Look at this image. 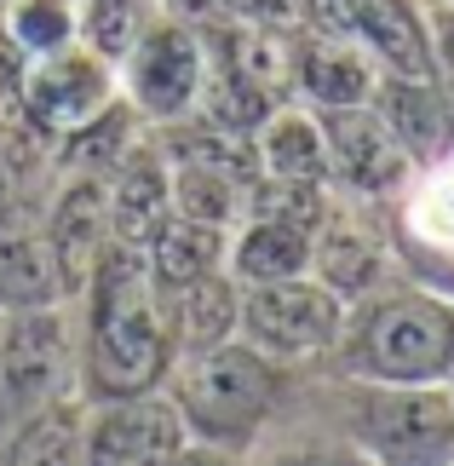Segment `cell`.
Listing matches in <instances>:
<instances>
[{
  "label": "cell",
  "instance_id": "obj_30",
  "mask_svg": "<svg viewBox=\"0 0 454 466\" xmlns=\"http://www.w3.org/2000/svg\"><path fill=\"white\" fill-rule=\"evenodd\" d=\"M6 208H12V161L0 156V213H6Z\"/></svg>",
  "mask_w": 454,
  "mask_h": 466
},
{
  "label": "cell",
  "instance_id": "obj_6",
  "mask_svg": "<svg viewBox=\"0 0 454 466\" xmlns=\"http://www.w3.org/2000/svg\"><path fill=\"white\" fill-rule=\"evenodd\" d=\"M24 104L35 116V127L52 133V138H69L81 133L86 121H98L104 110L116 104V86H110V69L93 52H46L41 64L24 76Z\"/></svg>",
  "mask_w": 454,
  "mask_h": 466
},
{
  "label": "cell",
  "instance_id": "obj_14",
  "mask_svg": "<svg viewBox=\"0 0 454 466\" xmlns=\"http://www.w3.org/2000/svg\"><path fill=\"white\" fill-rule=\"evenodd\" d=\"M58 294H64V277H58V259H52V242L35 225L0 213V306L35 311V306H52Z\"/></svg>",
  "mask_w": 454,
  "mask_h": 466
},
{
  "label": "cell",
  "instance_id": "obj_8",
  "mask_svg": "<svg viewBox=\"0 0 454 466\" xmlns=\"http://www.w3.org/2000/svg\"><path fill=\"white\" fill-rule=\"evenodd\" d=\"M322 138H328V161L357 190H391L409 173V145L391 133L386 116L362 110V104L322 116Z\"/></svg>",
  "mask_w": 454,
  "mask_h": 466
},
{
  "label": "cell",
  "instance_id": "obj_17",
  "mask_svg": "<svg viewBox=\"0 0 454 466\" xmlns=\"http://www.w3.org/2000/svg\"><path fill=\"white\" fill-rule=\"evenodd\" d=\"M311 265V225L294 219H253L236 242V277L242 282H288Z\"/></svg>",
  "mask_w": 454,
  "mask_h": 466
},
{
  "label": "cell",
  "instance_id": "obj_15",
  "mask_svg": "<svg viewBox=\"0 0 454 466\" xmlns=\"http://www.w3.org/2000/svg\"><path fill=\"white\" fill-rule=\"evenodd\" d=\"M144 259H150V277L161 282V294H167V289H185V282L219 271V259H225V230L173 213V219L156 230V242L144 248Z\"/></svg>",
  "mask_w": 454,
  "mask_h": 466
},
{
  "label": "cell",
  "instance_id": "obj_7",
  "mask_svg": "<svg viewBox=\"0 0 454 466\" xmlns=\"http://www.w3.org/2000/svg\"><path fill=\"white\" fill-rule=\"evenodd\" d=\"M185 455V415L161 398H121L86 426V466H173Z\"/></svg>",
  "mask_w": 454,
  "mask_h": 466
},
{
  "label": "cell",
  "instance_id": "obj_19",
  "mask_svg": "<svg viewBox=\"0 0 454 466\" xmlns=\"http://www.w3.org/2000/svg\"><path fill=\"white\" fill-rule=\"evenodd\" d=\"M294 76H299V86L322 104V110L368 104V93H374V69H368V58H357V52H351V46H339L334 35L299 52Z\"/></svg>",
  "mask_w": 454,
  "mask_h": 466
},
{
  "label": "cell",
  "instance_id": "obj_11",
  "mask_svg": "<svg viewBox=\"0 0 454 466\" xmlns=\"http://www.w3.org/2000/svg\"><path fill=\"white\" fill-rule=\"evenodd\" d=\"M52 259H58V277H64V294H76L93 282L104 248H110V185L104 178H76V185L64 190L58 213H52Z\"/></svg>",
  "mask_w": 454,
  "mask_h": 466
},
{
  "label": "cell",
  "instance_id": "obj_23",
  "mask_svg": "<svg viewBox=\"0 0 454 466\" xmlns=\"http://www.w3.org/2000/svg\"><path fill=\"white\" fill-rule=\"evenodd\" d=\"M64 161H69V167H86V173H104V167H121V161H126V110H116V104H110V110H104L98 121H86V127L81 133H69L64 138Z\"/></svg>",
  "mask_w": 454,
  "mask_h": 466
},
{
  "label": "cell",
  "instance_id": "obj_4",
  "mask_svg": "<svg viewBox=\"0 0 454 466\" xmlns=\"http://www.w3.org/2000/svg\"><path fill=\"white\" fill-rule=\"evenodd\" d=\"M351 438L374 466H454V398L431 386H362Z\"/></svg>",
  "mask_w": 454,
  "mask_h": 466
},
{
  "label": "cell",
  "instance_id": "obj_5",
  "mask_svg": "<svg viewBox=\"0 0 454 466\" xmlns=\"http://www.w3.org/2000/svg\"><path fill=\"white\" fill-rule=\"evenodd\" d=\"M242 329L259 357H317L345 334V311L339 294L322 282H253V294L242 299Z\"/></svg>",
  "mask_w": 454,
  "mask_h": 466
},
{
  "label": "cell",
  "instance_id": "obj_26",
  "mask_svg": "<svg viewBox=\"0 0 454 466\" xmlns=\"http://www.w3.org/2000/svg\"><path fill=\"white\" fill-rule=\"evenodd\" d=\"M225 6L242 24H259V29H294L305 17V0H225Z\"/></svg>",
  "mask_w": 454,
  "mask_h": 466
},
{
  "label": "cell",
  "instance_id": "obj_1",
  "mask_svg": "<svg viewBox=\"0 0 454 466\" xmlns=\"http://www.w3.org/2000/svg\"><path fill=\"white\" fill-rule=\"evenodd\" d=\"M93 329H86V398L121 403L144 398L173 357V322L161 306V282L150 277L144 248L110 242L93 282Z\"/></svg>",
  "mask_w": 454,
  "mask_h": 466
},
{
  "label": "cell",
  "instance_id": "obj_18",
  "mask_svg": "<svg viewBox=\"0 0 454 466\" xmlns=\"http://www.w3.org/2000/svg\"><path fill=\"white\" fill-rule=\"evenodd\" d=\"M6 466H86L81 409L64 403V398H46L41 409H29V420H24V432H17Z\"/></svg>",
  "mask_w": 454,
  "mask_h": 466
},
{
  "label": "cell",
  "instance_id": "obj_31",
  "mask_svg": "<svg viewBox=\"0 0 454 466\" xmlns=\"http://www.w3.org/2000/svg\"><path fill=\"white\" fill-rule=\"evenodd\" d=\"M178 6H185V12H213L219 0H178Z\"/></svg>",
  "mask_w": 454,
  "mask_h": 466
},
{
  "label": "cell",
  "instance_id": "obj_9",
  "mask_svg": "<svg viewBox=\"0 0 454 466\" xmlns=\"http://www.w3.org/2000/svg\"><path fill=\"white\" fill-rule=\"evenodd\" d=\"M69 369V339L64 322L46 306H35L12 322L6 346H0V386L17 409H41L46 398H58V380Z\"/></svg>",
  "mask_w": 454,
  "mask_h": 466
},
{
  "label": "cell",
  "instance_id": "obj_25",
  "mask_svg": "<svg viewBox=\"0 0 454 466\" xmlns=\"http://www.w3.org/2000/svg\"><path fill=\"white\" fill-rule=\"evenodd\" d=\"M144 35V0H93V46L104 58H126Z\"/></svg>",
  "mask_w": 454,
  "mask_h": 466
},
{
  "label": "cell",
  "instance_id": "obj_20",
  "mask_svg": "<svg viewBox=\"0 0 454 466\" xmlns=\"http://www.w3.org/2000/svg\"><path fill=\"white\" fill-rule=\"evenodd\" d=\"M219 46H225L230 76H242L253 93H265V98H277L288 86V76H294V58H288V46H282V29L242 24V29H230Z\"/></svg>",
  "mask_w": 454,
  "mask_h": 466
},
{
  "label": "cell",
  "instance_id": "obj_28",
  "mask_svg": "<svg viewBox=\"0 0 454 466\" xmlns=\"http://www.w3.org/2000/svg\"><path fill=\"white\" fill-rule=\"evenodd\" d=\"M277 466H374L362 450H294V455H282Z\"/></svg>",
  "mask_w": 454,
  "mask_h": 466
},
{
  "label": "cell",
  "instance_id": "obj_13",
  "mask_svg": "<svg viewBox=\"0 0 454 466\" xmlns=\"http://www.w3.org/2000/svg\"><path fill=\"white\" fill-rule=\"evenodd\" d=\"M351 41H362L374 58L397 69V81H426L431 86V46L409 0H351Z\"/></svg>",
  "mask_w": 454,
  "mask_h": 466
},
{
  "label": "cell",
  "instance_id": "obj_12",
  "mask_svg": "<svg viewBox=\"0 0 454 466\" xmlns=\"http://www.w3.org/2000/svg\"><path fill=\"white\" fill-rule=\"evenodd\" d=\"M173 219V178L156 156H133L116 167L110 185V242L150 248L156 230Z\"/></svg>",
  "mask_w": 454,
  "mask_h": 466
},
{
  "label": "cell",
  "instance_id": "obj_32",
  "mask_svg": "<svg viewBox=\"0 0 454 466\" xmlns=\"http://www.w3.org/2000/svg\"><path fill=\"white\" fill-rule=\"evenodd\" d=\"M449 58H454V24H449Z\"/></svg>",
  "mask_w": 454,
  "mask_h": 466
},
{
  "label": "cell",
  "instance_id": "obj_29",
  "mask_svg": "<svg viewBox=\"0 0 454 466\" xmlns=\"http://www.w3.org/2000/svg\"><path fill=\"white\" fill-rule=\"evenodd\" d=\"M173 466H230V461H225L219 450H185V455H178Z\"/></svg>",
  "mask_w": 454,
  "mask_h": 466
},
{
  "label": "cell",
  "instance_id": "obj_21",
  "mask_svg": "<svg viewBox=\"0 0 454 466\" xmlns=\"http://www.w3.org/2000/svg\"><path fill=\"white\" fill-rule=\"evenodd\" d=\"M265 173L270 178H322L328 173V138L305 116H277L265 127Z\"/></svg>",
  "mask_w": 454,
  "mask_h": 466
},
{
  "label": "cell",
  "instance_id": "obj_3",
  "mask_svg": "<svg viewBox=\"0 0 454 466\" xmlns=\"http://www.w3.org/2000/svg\"><path fill=\"white\" fill-rule=\"evenodd\" d=\"M345 363L386 386H431L454 374V311L426 294H391L351 322Z\"/></svg>",
  "mask_w": 454,
  "mask_h": 466
},
{
  "label": "cell",
  "instance_id": "obj_27",
  "mask_svg": "<svg viewBox=\"0 0 454 466\" xmlns=\"http://www.w3.org/2000/svg\"><path fill=\"white\" fill-rule=\"evenodd\" d=\"M305 17L334 41H351V0H305Z\"/></svg>",
  "mask_w": 454,
  "mask_h": 466
},
{
  "label": "cell",
  "instance_id": "obj_24",
  "mask_svg": "<svg viewBox=\"0 0 454 466\" xmlns=\"http://www.w3.org/2000/svg\"><path fill=\"white\" fill-rule=\"evenodd\" d=\"M69 6L64 0H17L12 17H6V35L17 52H29V58H46V52H58L69 41Z\"/></svg>",
  "mask_w": 454,
  "mask_h": 466
},
{
  "label": "cell",
  "instance_id": "obj_16",
  "mask_svg": "<svg viewBox=\"0 0 454 466\" xmlns=\"http://www.w3.org/2000/svg\"><path fill=\"white\" fill-rule=\"evenodd\" d=\"M173 306H167V322H173V339H185V346H219V339H230V329H242V299H236V289L207 271L185 282V289H167Z\"/></svg>",
  "mask_w": 454,
  "mask_h": 466
},
{
  "label": "cell",
  "instance_id": "obj_10",
  "mask_svg": "<svg viewBox=\"0 0 454 466\" xmlns=\"http://www.w3.org/2000/svg\"><path fill=\"white\" fill-rule=\"evenodd\" d=\"M202 46L190 29H150L133 41V98L150 116H185L202 93Z\"/></svg>",
  "mask_w": 454,
  "mask_h": 466
},
{
  "label": "cell",
  "instance_id": "obj_2",
  "mask_svg": "<svg viewBox=\"0 0 454 466\" xmlns=\"http://www.w3.org/2000/svg\"><path fill=\"white\" fill-rule=\"evenodd\" d=\"M270 403H277V374L253 346H196L178 363L173 380V409L185 415V432H202L207 443H242L265 426Z\"/></svg>",
  "mask_w": 454,
  "mask_h": 466
},
{
  "label": "cell",
  "instance_id": "obj_22",
  "mask_svg": "<svg viewBox=\"0 0 454 466\" xmlns=\"http://www.w3.org/2000/svg\"><path fill=\"white\" fill-rule=\"evenodd\" d=\"M311 259L322 271V289H334V294H362L379 277V248L368 237H357V230H328L311 248Z\"/></svg>",
  "mask_w": 454,
  "mask_h": 466
}]
</instances>
